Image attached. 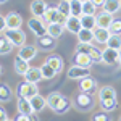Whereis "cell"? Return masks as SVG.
Instances as JSON below:
<instances>
[{
    "label": "cell",
    "instance_id": "obj_1",
    "mask_svg": "<svg viewBox=\"0 0 121 121\" xmlns=\"http://www.w3.org/2000/svg\"><path fill=\"white\" fill-rule=\"evenodd\" d=\"M71 102H73V107L78 108L79 112H91V110L94 108V105H95L92 95L87 94V92H82V91L76 94Z\"/></svg>",
    "mask_w": 121,
    "mask_h": 121
},
{
    "label": "cell",
    "instance_id": "obj_2",
    "mask_svg": "<svg viewBox=\"0 0 121 121\" xmlns=\"http://www.w3.org/2000/svg\"><path fill=\"white\" fill-rule=\"evenodd\" d=\"M68 16H65L56 7H47L45 13L42 15V19L45 24H52V23H58V24H63L65 26V21Z\"/></svg>",
    "mask_w": 121,
    "mask_h": 121
},
{
    "label": "cell",
    "instance_id": "obj_3",
    "mask_svg": "<svg viewBox=\"0 0 121 121\" xmlns=\"http://www.w3.org/2000/svg\"><path fill=\"white\" fill-rule=\"evenodd\" d=\"M5 37L13 44V47H23L26 44V32L21 28L18 29H7L5 31Z\"/></svg>",
    "mask_w": 121,
    "mask_h": 121
},
{
    "label": "cell",
    "instance_id": "obj_4",
    "mask_svg": "<svg viewBox=\"0 0 121 121\" xmlns=\"http://www.w3.org/2000/svg\"><path fill=\"white\" fill-rule=\"evenodd\" d=\"M16 94H18V97L31 99V97H34V95L39 94V87H37V84H32V82H29V81H23V82L18 84Z\"/></svg>",
    "mask_w": 121,
    "mask_h": 121
},
{
    "label": "cell",
    "instance_id": "obj_5",
    "mask_svg": "<svg viewBox=\"0 0 121 121\" xmlns=\"http://www.w3.org/2000/svg\"><path fill=\"white\" fill-rule=\"evenodd\" d=\"M28 28L31 29V32L36 34V37H42L47 34V24L44 23L42 18H37V16H32L28 19Z\"/></svg>",
    "mask_w": 121,
    "mask_h": 121
},
{
    "label": "cell",
    "instance_id": "obj_6",
    "mask_svg": "<svg viewBox=\"0 0 121 121\" xmlns=\"http://www.w3.org/2000/svg\"><path fill=\"white\" fill-rule=\"evenodd\" d=\"M37 53H39L37 45H32V44H24L23 47H19V50H18V56H21L26 61L34 60L37 56Z\"/></svg>",
    "mask_w": 121,
    "mask_h": 121
},
{
    "label": "cell",
    "instance_id": "obj_7",
    "mask_svg": "<svg viewBox=\"0 0 121 121\" xmlns=\"http://www.w3.org/2000/svg\"><path fill=\"white\" fill-rule=\"evenodd\" d=\"M66 76H68L69 79H74V81H81L82 78H87V76H91V69L73 65V66H69V69L66 71Z\"/></svg>",
    "mask_w": 121,
    "mask_h": 121
},
{
    "label": "cell",
    "instance_id": "obj_8",
    "mask_svg": "<svg viewBox=\"0 0 121 121\" xmlns=\"http://www.w3.org/2000/svg\"><path fill=\"white\" fill-rule=\"evenodd\" d=\"M37 48H40V50H44V52H52L53 48L56 47V39L50 37L48 34H45V36H42V37H37Z\"/></svg>",
    "mask_w": 121,
    "mask_h": 121
},
{
    "label": "cell",
    "instance_id": "obj_9",
    "mask_svg": "<svg viewBox=\"0 0 121 121\" xmlns=\"http://www.w3.org/2000/svg\"><path fill=\"white\" fill-rule=\"evenodd\" d=\"M95 19H97V28H110V24H112V21L115 18H113L112 13H108V11H105V10H102V11H97V15H95Z\"/></svg>",
    "mask_w": 121,
    "mask_h": 121
},
{
    "label": "cell",
    "instance_id": "obj_10",
    "mask_svg": "<svg viewBox=\"0 0 121 121\" xmlns=\"http://www.w3.org/2000/svg\"><path fill=\"white\" fill-rule=\"evenodd\" d=\"M65 29L68 32H71V34H78L81 29H82V24H81V18H78V16H68L65 21Z\"/></svg>",
    "mask_w": 121,
    "mask_h": 121
},
{
    "label": "cell",
    "instance_id": "obj_11",
    "mask_svg": "<svg viewBox=\"0 0 121 121\" xmlns=\"http://www.w3.org/2000/svg\"><path fill=\"white\" fill-rule=\"evenodd\" d=\"M5 21H7V29H18L23 24V18L16 11H10L5 16Z\"/></svg>",
    "mask_w": 121,
    "mask_h": 121
},
{
    "label": "cell",
    "instance_id": "obj_12",
    "mask_svg": "<svg viewBox=\"0 0 121 121\" xmlns=\"http://www.w3.org/2000/svg\"><path fill=\"white\" fill-rule=\"evenodd\" d=\"M73 65L91 69V66H92V60H91V56L87 55V53H79V52H74V55H73Z\"/></svg>",
    "mask_w": 121,
    "mask_h": 121
},
{
    "label": "cell",
    "instance_id": "obj_13",
    "mask_svg": "<svg viewBox=\"0 0 121 121\" xmlns=\"http://www.w3.org/2000/svg\"><path fill=\"white\" fill-rule=\"evenodd\" d=\"M45 63H48V65L55 69L56 74H60V73L63 71V65H65V63H63V58L58 55V53H50V55H47Z\"/></svg>",
    "mask_w": 121,
    "mask_h": 121
},
{
    "label": "cell",
    "instance_id": "obj_14",
    "mask_svg": "<svg viewBox=\"0 0 121 121\" xmlns=\"http://www.w3.org/2000/svg\"><path fill=\"white\" fill-rule=\"evenodd\" d=\"M23 78H24V81H29V82H32V84H37V82H40V81L44 79L42 71H40V66H39V68L31 66V68L28 69V73L23 76Z\"/></svg>",
    "mask_w": 121,
    "mask_h": 121
},
{
    "label": "cell",
    "instance_id": "obj_15",
    "mask_svg": "<svg viewBox=\"0 0 121 121\" xmlns=\"http://www.w3.org/2000/svg\"><path fill=\"white\" fill-rule=\"evenodd\" d=\"M95 89H97V81H95L94 78H91V76L82 78V79L79 81V91L87 92V94H94Z\"/></svg>",
    "mask_w": 121,
    "mask_h": 121
},
{
    "label": "cell",
    "instance_id": "obj_16",
    "mask_svg": "<svg viewBox=\"0 0 121 121\" xmlns=\"http://www.w3.org/2000/svg\"><path fill=\"white\" fill-rule=\"evenodd\" d=\"M102 61L105 65H116L118 63V50H113L110 47L102 50Z\"/></svg>",
    "mask_w": 121,
    "mask_h": 121
},
{
    "label": "cell",
    "instance_id": "obj_17",
    "mask_svg": "<svg viewBox=\"0 0 121 121\" xmlns=\"http://www.w3.org/2000/svg\"><path fill=\"white\" fill-rule=\"evenodd\" d=\"M13 68H15V71H16V74L19 76H24L26 73H28V69L31 68V65H29V61H26V60H23L21 56H15V60H13Z\"/></svg>",
    "mask_w": 121,
    "mask_h": 121
},
{
    "label": "cell",
    "instance_id": "obj_18",
    "mask_svg": "<svg viewBox=\"0 0 121 121\" xmlns=\"http://www.w3.org/2000/svg\"><path fill=\"white\" fill-rule=\"evenodd\" d=\"M47 7L48 5L45 3V0H32L31 2V13H32V16L42 18V15L45 13Z\"/></svg>",
    "mask_w": 121,
    "mask_h": 121
},
{
    "label": "cell",
    "instance_id": "obj_19",
    "mask_svg": "<svg viewBox=\"0 0 121 121\" xmlns=\"http://www.w3.org/2000/svg\"><path fill=\"white\" fill-rule=\"evenodd\" d=\"M110 36H112V32H110L107 28H95L94 29V40H95L97 44L107 45V40H108Z\"/></svg>",
    "mask_w": 121,
    "mask_h": 121
},
{
    "label": "cell",
    "instance_id": "obj_20",
    "mask_svg": "<svg viewBox=\"0 0 121 121\" xmlns=\"http://www.w3.org/2000/svg\"><path fill=\"white\" fill-rule=\"evenodd\" d=\"M99 100H108V99H116V89L113 86H102L99 89Z\"/></svg>",
    "mask_w": 121,
    "mask_h": 121
},
{
    "label": "cell",
    "instance_id": "obj_21",
    "mask_svg": "<svg viewBox=\"0 0 121 121\" xmlns=\"http://www.w3.org/2000/svg\"><path fill=\"white\" fill-rule=\"evenodd\" d=\"M16 110H18V113H21V115H28V116L34 113L32 107H31V102H29V99H24V97H19V99H18Z\"/></svg>",
    "mask_w": 121,
    "mask_h": 121
},
{
    "label": "cell",
    "instance_id": "obj_22",
    "mask_svg": "<svg viewBox=\"0 0 121 121\" xmlns=\"http://www.w3.org/2000/svg\"><path fill=\"white\" fill-rule=\"evenodd\" d=\"M29 102H31V107H32V110H34L36 113L42 112V110L47 107V99H44L40 94L34 95V97H31V99H29Z\"/></svg>",
    "mask_w": 121,
    "mask_h": 121
},
{
    "label": "cell",
    "instance_id": "obj_23",
    "mask_svg": "<svg viewBox=\"0 0 121 121\" xmlns=\"http://www.w3.org/2000/svg\"><path fill=\"white\" fill-rule=\"evenodd\" d=\"M66 29L63 24H58V23H52V24H47V34L53 39H60L61 34L65 32Z\"/></svg>",
    "mask_w": 121,
    "mask_h": 121
},
{
    "label": "cell",
    "instance_id": "obj_24",
    "mask_svg": "<svg viewBox=\"0 0 121 121\" xmlns=\"http://www.w3.org/2000/svg\"><path fill=\"white\" fill-rule=\"evenodd\" d=\"M63 97H65V95H63V94H60V92H50L45 97V99H47V107L53 112L56 107H58V103L61 102V99H63Z\"/></svg>",
    "mask_w": 121,
    "mask_h": 121
},
{
    "label": "cell",
    "instance_id": "obj_25",
    "mask_svg": "<svg viewBox=\"0 0 121 121\" xmlns=\"http://www.w3.org/2000/svg\"><path fill=\"white\" fill-rule=\"evenodd\" d=\"M13 99V91L8 84L0 82V103H7Z\"/></svg>",
    "mask_w": 121,
    "mask_h": 121
},
{
    "label": "cell",
    "instance_id": "obj_26",
    "mask_svg": "<svg viewBox=\"0 0 121 121\" xmlns=\"http://www.w3.org/2000/svg\"><path fill=\"white\" fill-rule=\"evenodd\" d=\"M120 8H121V2L120 0H105V2H103V7H102V10L112 13V15L118 13Z\"/></svg>",
    "mask_w": 121,
    "mask_h": 121
},
{
    "label": "cell",
    "instance_id": "obj_27",
    "mask_svg": "<svg viewBox=\"0 0 121 121\" xmlns=\"http://www.w3.org/2000/svg\"><path fill=\"white\" fill-rule=\"evenodd\" d=\"M81 24H82L84 29H94L97 28V19H95V15H82L81 16Z\"/></svg>",
    "mask_w": 121,
    "mask_h": 121
},
{
    "label": "cell",
    "instance_id": "obj_28",
    "mask_svg": "<svg viewBox=\"0 0 121 121\" xmlns=\"http://www.w3.org/2000/svg\"><path fill=\"white\" fill-rule=\"evenodd\" d=\"M78 42H86V44H92L94 42V31L91 29H81L78 34Z\"/></svg>",
    "mask_w": 121,
    "mask_h": 121
},
{
    "label": "cell",
    "instance_id": "obj_29",
    "mask_svg": "<svg viewBox=\"0 0 121 121\" xmlns=\"http://www.w3.org/2000/svg\"><path fill=\"white\" fill-rule=\"evenodd\" d=\"M69 11H71V16L81 18L82 16V2L81 0H69Z\"/></svg>",
    "mask_w": 121,
    "mask_h": 121
},
{
    "label": "cell",
    "instance_id": "obj_30",
    "mask_svg": "<svg viewBox=\"0 0 121 121\" xmlns=\"http://www.w3.org/2000/svg\"><path fill=\"white\" fill-rule=\"evenodd\" d=\"M71 107H73V102H71L68 97H63V99H61V102L58 103V107H56L53 112H55L56 115H65V113L68 112Z\"/></svg>",
    "mask_w": 121,
    "mask_h": 121
},
{
    "label": "cell",
    "instance_id": "obj_31",
    "mask_svg": "<svg viewBox=\"0 0 121 121\" xmlns=\"http://www.w3.org/2000/svg\"><path fill=\"white\" fill-rule=\"evenodd\" d=\"M100 108L102 112H107V113H112L118 108V100L116 99H108V100H102L100 102Z\"/></svg>",
    "mask_w": 121,
    "mask_h": 121
},
{
    "label": "cell",
    "instance_id": "obj_32",
    "mask_svg": "<svg viewBox=\"0 0 121 121\" xmlns=\"http://www.w3.org/2000/svg\"><path fill=\"white\" fill-rule=\"evenodd\" d=\"M11 50H13V44L5 37V34L3 36L0 34V55H8Z\"/></svg>",
    "mask_w": 121,
    "mask_h": 121
},
{
    "label": "cell",
    "instance_id": "obj_33",
    "mask_svg": "<svg viewBox=\"0 0 121 121\" xmlns=\"http://www.w3.org/2000/svg\"><path fill=\"white\" fill-rule=\"evenodd\" d=\"M107 47H110L113 50H121V36L120 34H112L107 40Z\"/></svg>",
    "mask_w": 121,
    "mask_h": 121
},
{
    "label": "cell",
    "instance_id": "obj_34",
    "mask_svg": "<svg viewBox=\"0 0 121 121\" xmlns=\"http://www.w3.org/2000/svg\"><path fill=\"white\" fill-rule=\"evenodd\" d=\"M40 71H42V76H44V79H53L56 76V71L52 68V66L48 65V63H42L40 65Z\"/></svg>",
    "mask_w": 121,
    "mask_h": 121
},
{
    "label": "cell",
    "instance_id": "obj_35",
    "mask_svg": "<svg viewBox=\"0 0 121 121\" xmlns=\"http://www.w3.org/2000/svg\"><path fill=\"white\" fill-rule=\"evenodd\" d=\"M82 15H97V7L91 0H84L82 2Z\"/></svg>",
    "mask_w": 121,
    "mask_h": 121
},
{
    "label": "cell",
    "instance_id": "obj_36",
    "mask_svg": "<svg viewBox=\"0 0 121 121\" xmlns=\"http://www.w3.org/2000/svg\"><path fill=\"white\" fill-rule=\"evenodd\" d=\"M92 44H86V42H78L74 47V52H79V53H87L89 55V52L92 50Z\"/></svg>",
    "mask_w": 121,
    "mask_h": 121
},
{
    "label": "cell",
    "instance_id": "obj_37",
    "mask_svg": "<svg viewBox=\"0 0 121 121\" xmlns=\"http://www.w3.org/2000/svg\"><path fill=\"white\" fill-rule=\"evenodd\" d=\"M89 56H91L92 63H100L102 61V50L97 47H92V50L89 52Z\"/></svg>",
    "mask_w": 121,
    "mask_h": 121
},
{
    "label": "cell",
    "instance_id": "obj_38",
    "mask_svg": "<svg viewBox=\"0 0 121 121\" xmlns=\"http://www.w3.org/2000/svg\"><path fill=\"white\" fill-rule=\"evenodd\" d=\"M56 8L60 10L65 16H69L71 15V11H69V2H66V0H60V3L56 5Z\"/></svg>",
    "mask_w": 121,
    "mask_h": 121
},
{
    "label": "cell",
    "instance_id": "obj_39",
    "mask_svg": "<svg viewBox=\"0 0 121 121\" xmlns=\"http://www.w3.org/2000/svg\"><path fill=\"white\" fill-rule=\"evenodd\" d=\"M108 31L112 34H120L121 36V19H113L110 28H108Z\"/></svg>",
    "mask_w": 121,
    "mask_h": 121
},
{
    "label": "cell",
    "instance_id": "obj_40",
    "mask_svg": "<svg viewBox=\"0 0 121 121\" xmlns=\"http://www.w3.org/2000/svg\"><path fill=\"white\" fill-rule=\"evenodd\" d=\"M91 121H112L110 120V116H108V113L107 112H100V113H95Z\"/></svg>",
    "mask_w": 121,
    "mask_h": 121
},
{
    "label": "cell",
    "instance_id": "obj_41",
    "mask_svg": "<svg viewBox=\"0 0 121 121\" xmlns=\"http://www.w3.org/2000/svg\"><path fill=\"white\" fill-rule=\"evenodd\" d=\"M5 31H7V21L3 15H0V34H5Z\"/></svg>",
    "mask_w": 121,
    "mask_h": 121
},
{
    "label": "cell",
    "instance_id": "obj_42",
    "mask_svg": "<svg viewBox=\"0 0 121 121\" xmlns=\"http://www.w3.org/2000/svg\"><path fill=\"white\" fill-rule=\"evenodd\" d=\"M7 120H8V115L5 112V108L0 105V121H7Z\"/></svg>",
    "mask_w": 121,
    "mask_h": 121
},
{
    "label": "cell",
    "instance_id": "obj_43",
    "mask_svg": "<svg viewBox=\"0 0 121 121\" xmlns=\"http://www.w3.org/2000/svg\"><path fill=\"white\" fill-rule=\"evenodd\" d=\"M13 121H31V120H29L28 115H21V113H19V115H18V116H16Z\"/></svg>",
    "mask_w": 121,
    "mask_h": 121
},
{
    "label": "cell",
    "instance_id": "obj_44",
    "mask_svg": "<svg viewBox=\"0 0 121 121\" xmlns=\"http://www.w3.org/2000/svg\"><path fill=\"white\" fill-rule=\"evenodd\" d=\"M91 2H92L97 8H99V7H103V2H105V0H91Z\"/></svg>",
    "mask_w": 121,
    "mask_h": 121
},
{
    "label": "cell",
    "instance_id": "obj_45",
    "mask_svg": "<svg viewBox=\"0 0 121 121\" xmlns=\"http://www.w3.org/2000/svg\"><path fill=\"white\" fill-rule=\"evenodd\" d=\"M29 120H31V121H39V116H37V113L34 112L32 115H29Z\"/></svg>",
    "mask_w": 121,
    "mask_h": 121
},
{
    "label": "cell",
    "instance_id": "obj_46",
    "mask_svg": "<svg viewBox=\"0 0 121 121\" xmlns=\"http://www.w3.org/2000/svg\"><path fill=\"white\" fill-rule=\"evenodd\" d=\"M118 63L121 65V50H118Z\"/></svg>",
    "mask_w": 121,
    "mask_h": 121
},
{
    "label": "cell",
    "instance_id": "obj_47",
    "mask_svg": "<svg viewBox=\"0 0 121 121\" xmlns=\"http://www.w3.org/2000/svg\"><path fill=\"white\" fill-rule=\"evenodd\" d=\"M8 0H0V5H3V3H7Z\"/></svg>",
    "mask_w": 121,
    "mask_h": 121
},
{
    "label": "cell",
    "instance_id": "obj_48",
    "mask_svg": "<svg viewBox=\"0 0 121 121\" xmlns=\"http://www.w3.org/2000/svg\"><path fill=\"white\" fill-rule=\"evenodd\" d=\"M0 74H2V65H0Z\"/></svg>",
    "mask_w": 121,
    "mask_h": 121
},
{
    "label": "cell",
    "instance_id": "obj_49",
    "mask_svg": "<svg viewBox=\"0 0 121 121\" xmlns=\"http://www.w3.org/2000/svg\"><path fill=\"white\" fill-rule=\"evenodd\" d=\"M7 121H13V120H10V118H8V120H7Z\"/></svg>",
    "mask_w": 121,
    "mask_h": 121
},
{
    "label": "cell",
    "instance_id": "obj_50",
    "mask_svg": "<svg viewBox=\"0 0 121 121\" xmlns=\"http://www.w3.org/2000/svg\"><path fill=\"white\" fill-rule=\"evenodd\" d=\"M66 2H69V0H66Z\"/></svg>",
    "mask_w": 121,
    "mask_h": 121
},
{
    "label": "cell",
    "instance_id": "obj_51",
    "mask_svg": "<svg viewBox=\"0 0 121 121\" xmlns=\"http://www.w3.org/2000/svg\"><path fill=\"white\" fill-rule=\"evenodd\" d=\"M81 2H84V0H81Z\"/></svg>",
    "mask_w": 121,
    "mask_h": 121
},
{
    "label": "cell",
    "instance_id": "obj_52",
    "mask_svg": "<svg viewBox=\"0 0 121 121\" xmlns=\"http://www.w3.org/2000/svg\"><path fill=\"white\" fill-rule=\"evenodd\" d=\"M120 121H121V118H120Z\"/></svg>",
    "mask_w": 121,
    "mask_h": 121
},
{
    "label": "cell",
    "instance_id": "obj_53",
    "mask_svg": "<svg viewBox=\"0 0 121 121\" xmlns=\"http://www.w3.org/2000/svg\"><path fill=\"white\" fill-rule=\"evenodd\" d=\"M120 2H121V0H120Z\"/></svg>",
    "mask_w": 121,
    "mask_h": 121
}]
</instances>
